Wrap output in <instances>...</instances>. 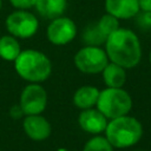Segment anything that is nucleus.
<instances>
[{"label": "nucleus", "instance_id": "nucleus-1", "mask_svg": "<svg viewBox=\"0 0 151 151\" xmlns=\"http://www.w3.org/2000/svg\"><path fill=\"white\" fill-rule=\"evenodd\" d=\"M105 52L110 61L124 67L132 68L142 59V46L137 34L129 28H118L107 35Z\"/></svg>", "mask_w": 151, "mask_h": 151}, {"label": "nucleus", "instance_id": "nucleus-2", "mask_svg": "<svg viewBox=\"0 0 151 151\" xmlns=\"http://www.w3.org/2000/svg\"><path fill=\"white\" fill-rule=\"evenodd\" d=\"M17 73L29 83L40 84L52 73V63L46 54L38 50H24L14 60Z\"/></svg>", "mask_w": 151, "mask_h": 151}, {"label": "nucleus", "instance_id": "nucleus-3", "mask_svg": "<svg viewBox=\"0 0 151 151\" xmlns=\"http://www.w3.org/2000/svg\"><path fill=\"white\" fill-rule=\"evenodd\" d=\"M104 132L106 139L113 147L126 149L140 140L143 126L137 118L126 114L110 119Z\"/></svg>", "mask_w": 151, "mask_h": 151}, {"label": "nucleus", "instance_id": "nucleus-4", "mask_svg": "<svg viewBox=\"0 0 151 151\" xmlns=\"http://www.w3.org/2000/svg\"><path fill=\"white\" fill-rule=\"evenodd\" d=\"M96 106L107 119H113L129 114L132 109V98L122 87H106L99 91Z\"/></svg>", "mask_w": 151, "mask_h": 151}, {"label": "nucleus", "instance_id": "nucleus-5", "mask_svg": "<svg viewBox=\"0 0 151 151\" xmlns=\"http://www.w3.org/2000/svg\"><path fill=\"white\" fill-rule=\"evenodd\" d=\"M73 60L76 67L80 72L86 74L101 73V71L109 63V58L105 50L100 48L99 46L87 45L76 53Z\"/></svg>", "mask_w": 151, "mask_h": 151}, {"label": "nucleus", "instance_id": "nucleus-6", "mask_svg": "<svg viewBox=\"0 0 151 151\" xmlns=\"http://www.w3.org/2000/svg\"><path fill=\"white\" fill-rule=\"evenodd\" d=\"M5 25L11 35L20 39H28L33 37L39 28L37 17L26 9H18L8 14Z\"/></svg>", "mask_w": 151, "mask_h": 151}, {"label": "nucleus", "instance_id": "nucleus-7", "mask_svg": "<svg viewBox=\"0 0 151 151\" xmlns=\"http://www.w3.org/2000/svg\"><path fill=\"white\" fill-rule=\"evenodd\" d=\"M19 105L25 116L41 114L47 105V93L45 88L37 83L28 84L20 93Z\"/></svg>", "mask_w": 151, "mask_h": 151}, {"label": "nucleus", "instance_id": "nucleus-8", "mask_svg": "<svg viewBox=\"0 0 151 151\" xmlns=\"http://www.w3.org/2000/svg\"><path fill=\"white\" fill-rule=\"evenodd\" d=\"M47 39L55 46H64L71 42L77 35V26L68 17H58L52 19L46 29Z\"/></svg>", "mask_w": 151, "mask_h": 151}, {"label": "nucleus", "instance_id": "nucleus-9", "mask_svg": "<svg viewBox=\"0 0 151 151\" xmlns=\"http://www.w3.org/2000/svg\"><path fill=\"white\" fill-rule=\"evenodd\" d=\"M22 127L27 137L35 142H41L51 136L52 126L41 114H29L24 118Z\"/></svg>", "mask_w": 151, "mask_h": 151}, {"label": "nucleus", "instance_id": "nucleus-10", "mask_svg": "<svg viewBox=\"0 0 151 151\" xmlns=\"http://www.w3.org/2000/svg\"><path fill=\"white\" fill-rule=\"evenodd\" d=\"M109 119L98 109H86L81 110L78 116V123L81 130L87 133L99 134L105 131Z\"/></svg>", "mask_w": 151, "mask_h": 151}, {"label": "nucleus", "instance_id": "nucleus-11", "mask_svg": "<svg viewBox=\"0 0 151 151\" xmlns=\"http://www.w3.org/2000/svg\"><path fill=\"white\" fill-rule=\"evenodd\" d=\"M105 11L119 20H126L134 18L140 9L137 0H105Z\"/></svg>", "mask_w": 151, "mask_h": 151}, {"label": "nucleus", "instance_id": "nucleus-12", "mask_svg": "<svg viewBox=\"0 0 151 151\" xmlns=\"http://www.w3.org/2000/svg\"><path fill=\"white\" fill-rule=\"evenodd\" d=\"M34 7L42 18L52 20L65 13L67 0H35Z\"/></svg>", "mask_w": 151, "mask_h": 151}, {"label": "nucleus", "instance_id": "nucleus-13", "mask_svg": "<svg viewBox=\"0 0 151 151\" xmlns=\"http://www.w3.org/2000/svg\"><path fill=\"white\" fill-rule=\"evenodd\" d=\"M99 97V90L96 86L85 85L79 87L73 94V104L80 109L86 110L96 106Z\"/></svg>", "mask_w": 151, "mask_h": 151}, {"label": "nucleus", "instance_id": "nucleus-14", "mask_svg": "<svg viewBox=\"0 0 151 151\" xmlns=\"http://www.w3.org/2000/svg\"><path fill=\"white\" fill-rule=\"evenodd\" d=\"M126 68L114 64L107 63V65L101 71L103 80L106 87H123L126 81Z\"/></svg>", "mask_w": 151, "mask_h": 151}, {"label": "nucleus", "instance_id": "nucleus-15", "mask_svg": "<svg viewBox=\"0 0 151 151\" xmlns=\"http://www.w3.org/2000/svg\"><path fill=\"white\" fill-rule=\"evenodd\" d=\"M21 47L19 41L13 35L0 37V58L7 61H14L20 54Z\"/></svg>", "mask_w": 151, "mask_h": 151}, {"label": "nucleus", "instance_id": "nucleus-16", "mask_svg": "<svg viewBox=\"0 0 151 151\" xmlns=\"http://www.w3.org/2000/svg\"><path fill=\"white\" fill-rule=\"evenodd\" d=\"M106 38L97 22L87 25L83 32V40L87 46H100L105 44Z\"/></svg>", "mask_w": 151, "mask_h": 151}, {"label": "nucleus", "instance_id": "nucleus-17", "mask_svg": "<svg viewBox=\"0 0 151 151\" xmlns=\"http://www.w3.org/2000/svg\"><path fill=\"white\" fill-rule=\"evenodd\" d=\"M83 151H113V146L110 144L106 137L96 134L85 143Z\"/></svg>", "mask_w": 151, "mask_h": 151}, {"label": "nucleus", "instance_id": "nucleus-18", "mask_svg": "<svg viewBox=\"0 0 151 151\" xmlns=\"http://www.w3.org/2000/svg\"><path fill=\"white\" fill-rule=\"evenodd\" d=\"M99 28L101 29V32L107 37L110 35L112 32H114L116 29L119 28V19H117L116 17L106 13L104 14L98 21H97Z\"/></svg>", "mask_w": 151, "mask_h": 151}, {"label": "nucleus", "instance_id": "nucleus-19", "mask_svg": "<svg viewBox=\"0 0 151 151\" xmlns=\"http://www.w3.org/2000/svg\"><path fill=\"white\" fill-rule=\"evenodd\" d=\"M137 17V24L142 28H150L151 27V12L149 11H139Z\"/></svg>", "mask_w": 151, "mask_h": 151}, {"label": "nucleus", "instance_id": "nucleus-20", "mask_svg": "<svg viewBox=\"0 0 151 151\" xmlns=\"http://www.w3.org/2000/svg\"><path fill=\"white\" fill-rule=\"evenodd\" d=\"M11 5L18 9H28L34 7L35 0H9Z\"/></svg>", "mask_w": 151, "mask_h": 151}, {"label": "nucleus", "instance_id": "nucleus-21", "mask_svg": "<svg viewBox=\"0 0 151 151\" xmlns=\"http://www.w3.org/2000/svg\"><path fill=\"white\" fill-rule=\"evenodd\" d=\"M25 114H24V112H22V110H21V107H20V105L19 104H17V105H13V106H11V109H9V117L12 118V119H20V118H22Z\"/></svg>", "mask_w": 151, "mask_h": 151}, {"label": "nucleus", "instance_id": "nucleus-22", "mask_svg": "<svg viewBox=\"0 0 151 151\" xmlns=\"http://www.w3.org/2000/svg\"><path fill=\"white\" fill-rule=\"evenodd\" d=\"M140 11H149L151 12V0H137Z\"/></svg>", "mask_w": 151, "mask_h": 151}, {"label": "nucleus", "instance_id": "nucleus-23", "mask_svg": "<svg viewBox=\"0 0 151 151\" xmlns=\"http://www.w3.org/2000/svg\"><path fill=\"white\" fill-rule=\"evenodd\" d=\"M55 151H70V150L66 149V147H59V149H57Z\"/></svg>", "mask_w": 151, "mask_h": 151}, {"label": "nucleus", "instance_id": "nucleus-24", "mask_svg": "<svg viewBox=\"0 0 151 151\" xmlns=\"http://www.w3.org/2000/svg\"><path fill=\"white\" fill-rule=\"evenodd\" d=\"M149 60H150V64H151V51H150V54H149Z\"/></svg>", "mask_w": 151, "mask_h": 151}, {"label": "nucleus", "instance_id": "nucleus-25", "mask_svg": "<svg viewBox=\"0 0 151 151\" xmlns=\"http://www.w3.org/2000/svg\"><path fill=\"white\" fill-rule=\"evenodd\" d=\"M1 6H2V0H0V9H1Z\"/></svg>", "mask_w": 151, "mask_h": 151}, {"label": "nucleus", "instance_id": "nucleus-26", "mask_svg": "<svg viewBox=\"0 0 151 151\" xmlns=\"http://www.w3.org/2000/svg\"><path fill=\"white\" fill-rule=\"evenodd\" d=\"M137 151H142V150H137Z\"/></svg>", "mask_w": 151, "mask_h": 151}]
</instances>
